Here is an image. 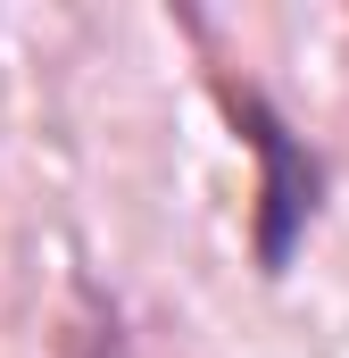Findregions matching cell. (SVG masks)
<instances>
[{"instance_id":"1","label":"cell","mask_w":349,"mask_h":358,"mask_svg":"<svg viewBox=\"0 0 349 358\" xmlns=\"http://www.w3.org/2000/svg\"><path fill=\"white\" fill-rule=\"evenodd\" d=\"M225 92V108H233V125H242V142L258 150V267L283 275L291 267V250H299V234H308V217H316V192H325V167L308 159V142L274 117V100L250 84H216Z\"/></svg>"}]
</instances>
